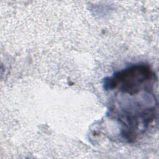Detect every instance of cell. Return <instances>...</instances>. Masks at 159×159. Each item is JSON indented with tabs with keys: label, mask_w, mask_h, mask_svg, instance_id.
Instances as JSON below:
<instances>
[{
	"label": "cell",
	"mask_w": 159,
	"mask_h": 159,
	"mask_svg": "<svg viewBox=\"0 0 159 159\" xmlns=\"http://www.w3.org/2000/svg\"><path fill=\"white\" fill-rule=\"evenodd\" d=\"M154 74L148 65L138 64L129 66L106 78L103 81L105 90L118 88L122 93L134 95L140 92L144 85L153 80Z\"/></svg>",
	"instance_id": "cell-1"
}]
</instances>
